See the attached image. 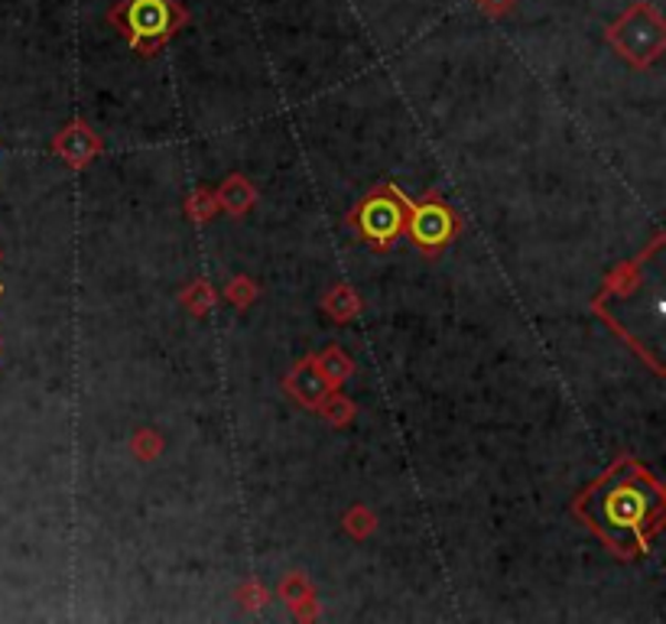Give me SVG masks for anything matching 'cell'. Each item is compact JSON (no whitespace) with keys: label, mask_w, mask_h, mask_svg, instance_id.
Wrapping results in <instances>:
<instances>
[{"label":"cell","mask_w":666,"mask_h":624,"mask_svg":"<svg viewBox=\"0 0 666 624\" xmlns=\"http://www.w3.org/2000/svg\"><path fill=\"white\" fill-rule=\"evenodd\" d=\"M124 27L134 43L163 40L172 30V3L169 0H127L124 3Z\"/></svg>","instance_id":"6da1fadb"},{"label":"cell","mask_w":666,"mask_h":624,"mask_svg":"<svg viewBox=\"0 0 666 624\" xmlns=\"http://www.w3.org/2000/svg\"><path fill=\"white\" fill-rule=\"evenodd\" d=\"M361 228H364L368 237L384 241V237L400 231V209H397L393 202H388V199H374V202H368L364 212H361Z\"/></svg>","instance_id":"7a4b0ae2"},{"label":"cell","mask_w":666,"mask_h":624,"mask_svg":"<svg viewBox=\"0 0 666 624\" xmlns=\"http://www.w3.org/2000/svg\"><path fill=\"white\" fill-rule=\"evenodd\" d=\"M448 231H452V219H448L445 209H436V205L416 209V215H413V234H416L420 244H443L445 237H448Z\"/></svg>","instance_id":"3957f363"}]
</instances>
